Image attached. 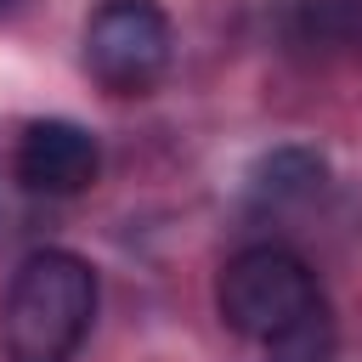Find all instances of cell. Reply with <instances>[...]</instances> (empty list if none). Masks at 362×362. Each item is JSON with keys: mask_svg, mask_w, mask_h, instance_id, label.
<instances>
[{"mask_svg": "<svg viewBox=\"0 0 362 362\" xmlns=\"http://www.w3.org/2000/svg\"><path fill=\"white\" fill-rule=\"evenodd\" d=\"M322 187H328L322 153H311V147H277V153H266V158L255 164V175H249V204L283 215V209L311 204Z\"/></svg>", "mask_w": 362, "mask_h": 362, "instance_id": "6", "label": "cell"}, {"mask_svg": "<svg viewBox=\"0 0 362 362\" xmlns=\"http://www.w3.org/2000/svg\"><path fill=\"white\" fill-rule=\"evenodd\" d=\"M215 311L260 362H334L339 351L317 272L283 243L238 249L215 277Z\"/></svg>", "mask_w": 362, "mask_h": 362, "instance_id": "1", "label": "cell"}, {"mask_svg": "<svg viewBox=\"0 0 362 362\" xmlns=\"http://www.w3.org/2000/svg\"><path fill=\"white\" fill-rule=\"evenodd\" d=\"M96 322V272L74 249H34L0 300V362H74Z\"/></svg>", "mask_w": 362, "mask_h": 362, "instance_id": "2", "label": "cell"}, {"mask_svg": "<svg viewBox=\"0 0 362 362\" xmlns=\"http://www.w3.org/2000/svg\"><path fill=\"white\" fill-rule=\"evenodd\" d=\"M11 6H17V0H0V17H6V11H11Z\"/></svg>", "mask_w": 362, "mask_h": 362, "instance_id": "7", "label": "cell"}, {"mask_svg": "<svg viewBox=\"0 0 362 362\" xmlns=\"http://www.w3.org/2000/svg\"><path fill=\"white\" fill-rule=\"evenodd\" d=\"M11 170L28 192L40 198H74L96 181L102 170V147L85 124L74 119H28L23 136H17V153H11Z\"/></svg>", "mask_w": 362, "mask_h": 362, "instance_id": "4", "label": "cell"}, {"mask_svg": "<svg viewBox=\"0 0 362 362\" xmlns=\"http://www.w3.org/2000/svg\"><path fill=\"white\" fill-rule=\"evenodd\" d=\"M277 23L294 51L362 57V0H294Z\"/></svg>", "mask_w": 362, "mask_h": 362, "instance_id": "5", "label": "cell"}, {"mask_svg": "<svg viewBox=\"0 0 362 362\" xmlns=\"http://www.w3.org/2000/svg\"><path fill=\"white\" fill-rule=\"evenodd\" d=\"M85 74L107 96H147L175 57V28L158 0H102L79 40Z\"/></svg>", "mask_w": 362, "mask_h": 362, "instance_id": "3", "label": "cell"}]
</instances>
